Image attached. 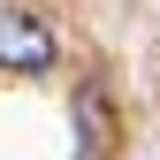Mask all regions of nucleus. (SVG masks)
I'll use <instances>...</instances> for the list:
<instances>
[{
    "label": "nucleus",
    "mask_w": 160,
    "mask_h": 160,
    "mask_svg": "<svg viewBox=\"0 0 160 160\" xmlns=\"http://www.w3.org/2000/svg\"><path fill=\"white\" fill-rule=\"evenodd\" d=\"M53 61H61L53 31L38 23L31 8H0V69H15V76H46Z\"/></svg>",
    "instance_id": "1"
},
{
    "label": "nucleus",
    "mask_w": 160,
    "mask_h": 160,
    "mask_svg": "<svg viewBox=\"0 0 160 160\" xmlns=\"http://www.w3.org/2000/svg\"><path fill=\"white\" fill-rule=\"evenodd\" d=\"M76 160H107V152H84V145H76Z\"/></svg>",
    "instance_id": "2"
}]
</instances>
